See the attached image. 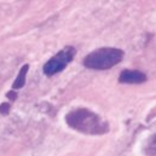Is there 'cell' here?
<instances>
[{
	"label": "cell",
	"mask_w": 156,
	"mask_h": 156,
	"mask_svg": "<svg viewBox=\"0 0 156 156\" xmlns=\"http://www.w3.org/2000/svg\"><path fill=\"white\" fill-rule=\"evenodd\" d=\"M66 122L73 129L85 134L101 136L109 132V123L86 108H76L66 115Z\"/></svg>",
	"instance_id": "cell-1"
},
{
	"label": "cell",
	"mask_w": 156,
	"mask_h": 156,
	"mask_svg": "<svg viewBox=\"0 0 156 156\" xmlns=\"http://www.w3.org/2000/svg\"><path fill=\"white\" fill-rule=\"evenodd\" d=\"M123 58V51L114 47H102L92 51L83 58V66L88 69L107 70L119 64Z\"/></svg>",
	"instance_id": "cell-2"
},
{
	"label": "cell",
	"mask_w": 156,
	"mask_h": 156,
	"mask_svg": "<svg viewBox=\"0 0 156 156\" xmlns=\"http://www.w3.org/2000/svg\"><path fill=\"white\" fill-rule=\"evenodd\" d=\"M76 51L73 46H66L53 57H51L44 66V73L47 76H52L57 73H61L66 67L73 61Z\"/></svg>",
	"instance_id": "cell-3"
},
{
	"label": "cell",
	"mask_w": 156,
	"mask_h": 156,
	"mask_svg": "<svg viewBox=\"0 0 156 156\" xmlns=\"http://www.w3.org/2000/svg\"><path fill=\"white\" fill-rule=\"evenodd\" d=\"M147 75L142 73L140 70H132V69H125L121 72L119 76V82L120 83H143L147 81Z\"/></svg>",
	"instance_id": "cell-4"
},
{
	"label": "cell",
	"mask_w": 156,
	"mask_h": 156,
	"mask_svg": "<svg viewBox=\"0 0 156 156\" xmlns=\"http://www.w3.org/2000/svg\"><path fill=\"white\" fill-rule=\"evenodd\" d=\"M28 69H29V66H28V64H24V66L20 69V73H18L17 78H16L13 85H12V90H13V91H16V90H18V88H22V87L24 86Z\"/></svg>",
	"instance_id": "cell-5"
},
{
	"label": "cell",
	"mask_w": 156,
	"mask_h": 156,
	"mask_svg": "<svg viewBox=\"0 0 156 156\" xmlns=\"http://www.w3.org/2000/svg\"><path fill=\"white\" fill-rule=\"evenodd\" d=\"M144 151L147 155L156 156V133L149 137V139L144 144Z\"/></svg>",
	"instance_id": "cell-6"
},
{
	"label": "cell",
	"mask_w": 156,
	"mask_h": 156,
	"mask_svg": "<svg viewBox=\"0 0 156 156\" xmlns=\"http://www.w3.org/2000/svg\"><path fill=\"white\" fill-rule=\"evenodd\" d=\"M9 112H10V104H9L7 102L1 103V104H0V113L4 114V115H6Z\"/></svg>",
	"instance_id": "cell-7"
},
{
	"label": "cell",
	"mask_w": 156,
	"mask_h": 156,
	"mask_svg": "<svg viewBox=\"0 0 156 156\" xmlns=\"http://www.w3.org/2000/svg\"><path fill=\"white\" fill-rule=\"evenodd\" d=\"M7 98H10V99H16L17 98V93H16V91H13V90H11L10 92H7Z\"/></svg>",
	"instance_id": "cell-8"
}]
</instances>
